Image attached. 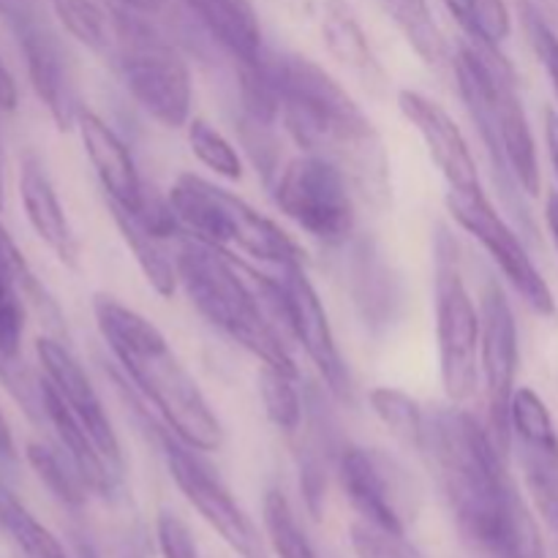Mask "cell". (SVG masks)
Returning a JSON list of instances; mask_svg holds the SVG:
<instances>
[{
	"label": "cell",
	"mask_w": 558,
	"mask_h": 558,
	"mask_svg": "<svg viewBox=\"0 0 558 558\" xmlns=\"http://www.w3.org/2000/svg\"><path fill=\"white\" fill-rule=\"evenodd\" d=\"M420 456L434 469L458 529L490 558H548L532 507L507 469L488 423L458 403L428 412Z\"/></svg>",
	"instance_id": "cell-1"
},
{
	"label": "cell",
	"mask_w": 558,
	"mask_h": 558,
	"mask_svg": "<svg viewBox=\"0 0 558 558\" xmlns=\"http://www.w3.org/2000/svg\"><path fill=\"white\" fill-rule=\"evenodd\" d=\"M281 101V123L303 153L330 158L374 210L392 202L390 158L368 114L319 63L294 52H267Z\"/></svg>",
	"instance_id": "cell-2"
},
{
	"label": "cell",
	"mask_w": 558,
	"mask_h": 558,
	"mask_svg": "<svg viewBox=\"0 0 558 558\" xmlns=\"http://www.w3.org/2000/svg\"><path fill=\"white\" fill-rule=\"evenodd\" d=\"M93 319L101 341L145 403L156 409L163 428L172 430L194 450H221V420L213 412L194 374L169 347L163 332L140 311L104 292L93 298Z\"/></svg>",
	"instance_id": "cell-3"
},
{
	"label": "cell",
	"mask_w": 558,
	"mask_h": 558,
	"mask_svg": "<svg viewBox=\"0 0 558 558\" xmlns=\"http://www.w3.org/2000/svg\"><path fill=\"white\" fill-rule=\"evenodd\" d=\"M174 243L180 287L189 294L196 314L240 349L254 354L262 365L300 379L292 352L276 325L267 319L265 305L259 303L262 294L245 281L238 262L189 234H180Z\"/></svg>",
	"instance_id": "cell-4"
},
{
	"label": "cell",
	"mask_w": 558,
	"mask_h": 558,
	"mask_svg": "<svg viewBox=\"0 0 558 558\" xmlns=\"http://www.w3.org/2000/svg\"><path fill=\"white\" fill-rule=\"evenodd\" d=\"M180 229L199 243L223 254H243L248 259L281 270L287 265H305V251L292 234L272 218L251 207L232 191L210 183L194 172L178 174L167 194Z\"/></svg>",
	"instance_id": "cell-5"
},
{
	"label": "cell",
	"mask_w": 558,
	"mask_h": 558,
	"mask_svg": "<svg viewBox=\"0 0 558 558\" xmlns=\"http://www.w3.org/2000/svg\"><path fill=\"white\" fill-rule=\"evenodd\" d=\"M109 16L114 41L107 60L118 71L129 96L163 129H185L194 104V82L183 54L153 25V14L112 0Z\"/></svg>",
	"instance_id": "cell-6"
},
{
	"label": "cell",
	"mask_w": 558,
	"mask_h": 558,
	"mask_svg": "<svg viewBox=\"0 0 558 558\" xmlns=\"http://www.w3.org/2000/svg\"><path fill=\"white\" fill-rule=\"evenodd\" d=\"M434 300L439 376L450 403H466L480 381V308L461 272L458 243L445 227L434 238Z\"/></svg>",
	"instance_id": "cell-7"
},
{
	"label": "cell",
	"mask_w": 558,
	"mask_h": 558,
	"mask_svg": "<svg viewBox=\"0 0 558 558\" xmlns=\"http://www.w3.org/2000/svg\"><path fill=\"white\" fill-rule=\"evenodd\" d=\"M272 202L311 240L327 248H347L357 232V191L330 158L300 153L278 169Z\"/></svg>",
	"instance_id": "cell-8"
},
{
	"label": "cell",
	"mask_w": 558,
	"mask_h": 558,
	"mask_svg": "<svg viewBox=\"0 0 558 558\" xmlns=\"http://www.w3.org/2000/svg\"><path fill=\"white\" fill-rule=\"evenodd\" d=\"M243 270L254 278L262 298L272 305V311L281 316L283 325L294 336V341L303 347L305 357L319 371L327 392L341 403H352V374H349L347 360H343L341 349H338V341L330 327V316H327L319 292H316L308 272H305V265H287L276 270V276H259V270L245 265Z\"/></svg>",
	"instance_id": "cell-9"
},
{
	"label": "cell",
	"mask_w": 558,
	"mask_h": 558,
	"mask_svg": "<svg viewBox=\"0 0 558 558\" xmlns=\"http://www.w3.org/2000/svg\"><path fill=\"white\" fill-rule=\"evenodd\" d=\"M445 205L447 213L452 216V221H456L469 238H474L483 245V251L490 256V262L499 267L505 281L515 289L518 298H521L534 314L543 316V319L556 316L558 305L554 289L545 281L539 267L534 265L532 254H529L521 234H518L515 229L507 223V218L496 210L494 202H490L488 194L483 191V185H480V189H447Z\"/></svg>",
	"instance_id": "cell-10"
},
{
	"label": "cell",
	"mask_w": 558,
	"mask_h": 558,
	"mask_svg": "<svg viewBox=\"0 0 558 558\" xmlns=\"http://www.w3.org/2000/svg\"><path fill=\"white\" fill-rule=\"evenodd\" d=\"M163 463L183 499L199 512L202 521L229 545L240 558H265V539L251 521L248 512L238 505L232 490L223 485L216 469L202 458V450L180 441L169 428H158Z\"/></svg>",
	"instance_id": "cell-11"
},
{
	"label": "cell",
	"mask_w": 558,
	"mask_h": 558,
	"mask_svg": "<svg viewBox=\"0 0 558 558\" xmlns=\"http://www.w3.org/2000/svg\"><path fill=\"white\" fill-rule=\"evenodd\" d=\"M3 20L14 33L16 47L25 60L27 80L49 118L60 131L76 129V118L85 104H82L80 87H76L74 65H71V54L63 38L47 20L38 0H16L5 11Z\"/></svg>",
	"instance_id": "cell-12"
},
{
	"label": "cell",
	"mask_w": 558,
	"mask_h": 558,
	"mask_svg": "<svg viewBox=\"0 0 558 558\" xmlns=\"http://www.w3.org/2000/svg\"><path fill=\"white\" fill-rule=\"evenodd\" d=\"M336 474L360 521L392 534H407L417 512V490L407 469L387 452L343 441L336 452Z\"/></svg>",
	"instance_id": "cell-13"
},
{
	"label": "cell",
	"mask_w": 558,
	"mask_h": 558,
	"mask_svg": "<svg viewBox=\"0 0 558 558\" xmlns=\"http://www.w3.org/2000/svg\"><path fill=\"white\" fill-rule=\"evenodd\" d=\"M521 336L512 303L499 281H488L480 300V374L488 407V428L505 456L512 452L510 407L518 390Z\"/></svg>",
	"instance_id": "cell-14"
},
{
	"label": "cell",
	"mask_w": 558,
	"mask_h": 558,
	"mask_svg": "<svg viewBox=\"0 0 558 558\" xmlns=\"http://www.w3.org/2000/svg\"><path fill=\"white\" fill-rule=\"evenodd\" d=\"M507 54L501 49L477 47V44L463 38L458 44L456 54H452V71H456V85L461 93V101L466 107L469 118H472L474 129H477L480 140H483L485 153L494 167L496 185L501 189L507 205L515 210V216L534 229L532 218H529L526 205H523V191L518 189L515 180L510 178L505 167V156H501V140H499V109H496V71L505 63Z\"/></svg>",
	"instance_id": "cell-15"
},
{
	"label": "cell",
	"mask_w": 558,
	"mask_h": 558,
	"mask_svg": "<svg viewBox=\"0 0 558 558\" xmlns=\"http://www.w3.org/2000/svg\"><path fill=\"white\" fill-rule=\"evenodd\" d=\"M510 430L534 510L558 534V430L548 403L532 387H518L512 396Z\"/></svg>",
	"instance_id": "cell-16"
},
{
	"label": "cell",
	"mask_w": 558,
	"mask_h": 558,
	"mask_svg": "<svg viewBox=\"0 0 558 558\" xmlns=\"http://www.w3.org/2000/svg\"><path fill=\"white\" fill-rule=\"evenodd\" d=\"M36 357L38 365H41V376L49 381V387L63 398V403L71 409V414L85 425V430L93 436L98 450L104 452L109 466L125 477L123 450H120V439L118 434H114V425L112 420H109L107 409H104L101 396H98L96 387H93L90 376H87V371L80 365V360L71 354V349L65 347L63 341H58V338L52 336L38 338Z\"/></svg>",
	"instance_id": "cell-17"
},
{
	"label": "cell",
	"mask_w": 558,
	"mask_h": 558,
	"mask_svg": "<svg viewBox=\"0 0 558 558\" xmlns=\"http://www.w3.org/2000/svg\"><path fill=\"white\" fill-rule=\"evenodd\" d=\"M398 109L425 142L430 161L447 180V189H480V169L461 125L439 101L425 93L403 87L398 90Z\"/></svg>",
	"instance_id": "cell-18"
},
{
	"label": "cell",
	"mask_w": 558,
	"mask_h": 558,
	"mask_svg": "<svg viewBox=\"0 0 558 558\" xmlns=\"http://www.w3.org/2000/svg\"><path fill=\"white\" fill-rule=\"evenodd\" d=\"M76 131H80L85 156L90 161L93 172H96L98 183H101L109 205H118L129 213H140L147 185L142 183L134 156H131L129 145L120 140L118 131L87 107H82L80 118H76Z\"/></svg>",
	"instance_id": "cell-19"
},
{
	"label": "cell",
	"mask_w": 558,
	"mask_h": 558,
	"mask_svg": "<svg viewBox=\"0 0 558 558\" xmlns=\"http://www.w3.org/2000/svg\"><path fill=\"white\" fill-rule=\"evenodd\" d=\"M349 292L360 319L374 336L390 330L401 311L403 294L401 281L376 240L354 238L349 243Z\"/></svg>",
	"instance_id": "cell-20"
},
{
	"label": "cell",
	"mask_w": 558,
	"mask_h": 558,
	"mask_svg": "<svg viewBox=\"0 0 558 558\" xmlns=\"http://www.w3.org/2000/svg\"><path fill=\"white\" fill-rule=\"evenodd\" d=\"M496 109H499V140L507 172L515 180L518 189L534 199L543 191L537 142H534L526 107L518 90V74L510 60H505L496 71Z\"/></svg>",
	"instance_id": "cell-21"
},
{
	"label": "cell",
	"mask_w": 558,
	"mask_h": 558,
	"mask_svg": "<svg viewBox=\"0 0 558 558\" xmlns=\"http://www.w3.org/2000/svg\"><path fill=\"white\" fill-rule=\"evenodd\" d=\"M27 303L41 311H54V303L27 267L20 245L0 223V360L5 363H16L22 352Z\"/></svg>",
	"instance_id": "cell-22"
},
{
	"label": "cell",
	"mask_w": 558,
	"mask_h": 558,
	"mask_svg": "<svg viewBox=\"0 0 558 558\" xmlns=\"http://www.w3.org/2000/svg\"><path fill=\"white\" fill-rule=\"evenodd\" d=\"M38 403H41V417L47 420L49 428L58 436V447L69 456V461L74 463L80 477L85 480L87 490L101 496V499H114V496H120L125 477L109 466V461L104 458V452L98 450V445L93 441V436L87 434L85 425L71 414V409L65 407L63 398L49 387V381L44 379V376L38 379Z\"/></svg>",
	"instance_id": "cell-23"
},
{
	"label": "cell",
	"mask_w": 558,
	"mask_h": 558,
	"mask_svg": "<svg viewBox=\"0 0 558 558\" xmlns=\"http://www.w3.org/2000/svg\"><path fill=\"white\" fill-rule=\"evenodd\" d=\"M20 202L36 238L58 256L60 265L76 270L80 267V240L71 229L69 216L60 205V196L49 180L47 169L36 156L22 158Z\"/></svg>",
	"instance_id": "cell-24"
},
{
	"label": "cell",
	"mask_w": 558,
	"mask_h": 558,
	"mask_svg": "<svg viewBox=\"0 0 558 558\" xmlns=\"http://www.w3.org/2000/svg\"><path fill=\"white\" fill-rule=\"evenodd\" d=\"M191 20L238 65L256 63L265 54L259 14L251 0H180Z\"/></svg>",
	"instance_id": "cell-25"
},
{
	"label": "cell",
	"mask_w": 558,
	"mask_h": 558,
	"mask_svg": "<svg viewBox=\"0 0 558 558\" xmlns=\"http://www.w3.org/2000/svg\"><path fill=\"white\" fill-rule=\"evenodd\" d=\"M319 33L332 60L357 74L365 85H385L387 76L371 49L368 36L347 0H325L319 14Z\"/></svg>",
	"instance_id": "cell-26"
},
{
	"label": "cell",
	"mask_w": 558,
	"mask_h": 558,
	"mask_svg": "<svg viewBox=\"0 0 558 558\" xmlns=\"http://www.w3.org/2000/svg\"><path fill=\"white\" fill-rule=\"evenodd\" d=\"M107 207L114 227H118L120 238H123V243L129 245L136 267H140L142 276H145L147 287L163 300L174 298V292H178L180 287V276H178V262H174V254L167 248L169 240L153 234L140 218L131 216V213L123 210V207L109 205V202Z\"/></svg>",
	"instance_id": "cell-27"
},
{
	"label": "cell",
	"mask_w": 558,
	"mask_h": 558,
	"mask_svg": "<svg viewBox=\"0 0 558 558\" xmlns=\"http://www.w3.org/2000/svg\"><path fill=\"white\" fill-rule=\"evenodd\" d=\"M385 9L425 65L439 69L452 60L450 44L436 25L428 0H385Z\"/></svg>",
	"instance_id": "cell-28"
},
{
	"label": "cell",
	"mask_w": 558,
	"mask_h": 558,
	"mask_svg": "<svg viewBox=\"0 0 558 558\" xmlns=\"http://www.w3.org/2000/svg\"><path fill=\"white\" fill-rule=\"evenodd\" d=\"M0 532L27 558H69L63 543L5 485H0Z\"/></svg>",
	"instance_id": "cell-29"
},
{
	"label": "cell",
	"mask_w": 558,
	"mask_h": 558,
	"mask_svg": "<svg viewBox=\"0 0 558 558\" xmlns=\"http://www.w3.org/2000/svg\"><path fill=\"white\" fill-rule=\"evenodd\" d=\"M371 412L379 417V423L390 430L392 439L403 441L412 450H423L425 430H428V412L417 398L398 387H374L368 392Z\"/></svg>",
	"instance_id": "cell-30"
},
{
	"label": "cell",
	"mask_w": 558,
	"mask_h": 558,
	"mask_svg": "<svg viewBox=\"0 0 558 558\" xmlns=\"http://www.w3.org/2000/svg\"><path fill=\"white\" fill-rule=\"evenodd\" d=\"M52 9L54 20L60 22L65 33L82 47L90 52L101 54L104 60L112 52V16H109V5L104 9L96 0H47Z\"/></svg>",
	"instance_id": "cell-31"
},
{
	"label": "cell",
	"mask_w": 558,
	"mask_h": 558,
	"mask_svg": "<svg viewBox=\"0 0 558 558\" xmlns=\"http://www.w3.org/2000/svg\"><path fill=\"white\" fill-rule=\"evenodd\" d=\"M25 458L31 463V469L36 472V477L41 480L44 488L60 501V505L71 507H82L87 501V485L85 480L80 477V472L74 469V463L69 461L60 447L47 445V441H31L25 447Z\"/></svg>",
	"instance_id": "cell-32"
},
{
	"label": "cell",
	"mask_w": 558,
	"mask_h": 558,
	"mask_svg": "<svg viewBox=\"0 0 558 558\" xmlns=\"http://www.w3.org/2000/svg\"><path fill=\"white\" fill-rule=\"evenodd\" d=\"M463 38L477 47L501 49L512 33V14L505 0H445Z\"/></svg>",
	"instance_id": "cell-33"
},
{
	"label": "cell",
	"mask_w": 558,
	"mask_h": 558,
	"mask_svg": "<svg viewBox=\"0 0 558 558\" xmlns=\"http://www.w3.org/2000/svg\"><path fill=\"white\" fill-rule=\"evenodd\" d=\"M256 390H259L262 407L267 420L283 434H298L305 423V401L298 390V379L283 371L262 365L256 376Z\"/></svg>",
	"instance_id": "cell-34"
},
{
	"label": "cell",
	"mask_w": 558,
	"mask_h": 558,
	"mask_svg": "<svg viewBox=\"0 0 558 558\" xmlns=\"http://www.w3.org/2000/svg\"><path fill=\"white\" fill-rule=\"evenodd\" d=\"M262 515H265L267 543L272 545L278 558H319L281 490H267Z\"/></svg>",
	"instance_id": "cell-35"
},
{
	"label": "cell",
	"mask_w": 558,
	"mask_h": 558,
	"mask_svg": "<svg viewBox=\"0 0 558 558\" xmlns=\"http://www.w3.org/2000/svg\"><path fill=\"white\" fill-rule=\"evenodd\" d=\"M189 134V147L196 156L202 167L216 172L223 180H240L243 178V158H240L238 147L205 118H191L185 125Z\"/></svg>",
	"instance_id": "cell-36"
},
{
	"label": "cell",
	"mask_w": 558,
	"mask_h": 558,
	"mask_svg": "<svg viewBox=\"0 0 558 558\" xmlns=\"http://www.w3.org/2000/svg\"><path fill=\"white\" fill-rule=\"evenodd\" d=\"M521 22L523 31H526L529 47L537 54L539 65L545 69V76L550 82V90H554L556 109H558V33L550 27V22L545 20L543 11L534 3L523 0L521 3Z\"/></svg>",
	"instance_id": "cell-37"
},
{
	"label": "cell",
	"mask_w": 558,
	"mask_h": 558,
	"mask_svg": "<svg viewBox=\"0 0 558 558\" xmlns=\"http://www.w3.org/2000/svg\"><path fill=\"white\" fill-rule=\"evenodd\" d=\"M349 539H352V548L357 558H425L409 543L407 534L385 532V529L371 526L365 521L354 523Z\"/></svg>",
	"instance_id": "cell-38"
},
{
	"label": "cell",
	"mask_w": 558,
	"mask_h": 558,
	"mask_svg": "<svg viewBox=\"0 0 558 558\" xmlns=\"http://www.w3.org/2000/svg\"><path fill=\"white\" fill-rule=\"evenodd\" d=\"M156 543L161 558H205L189 523L169 507L158 510Z\"/></svg>",
	"instance_id": "cell-39"
},
{
	"label": "cell",
	"mask_w": 558,
	"mask_h": 558,
	"mask_svg": "<svg viewBox=\"0 0 558 558\" xmlns=\"http://www.w3.org/2000/svg\"><path fill=\"white\" fill-rule=\"evenodd\" d=\"M118 558H153V543L150 534L142 526H134L129 534H125L123 545H120Z\"/></svg>",
	"instance_id": "cell-40"
},
{
	"label": "cell",
	"mask_w": 558,
	"mask_h": 558,
	"mask_svg": "<svg viewBox=\"0 0 558 558\" xmlns=\"http://www.w3.org/2000/svg\"><path fill=\"white\" fill-rule=\"evenodd\" d=\"M16 107H20V87H16L14 76L0 60V114L16 112Z\"/></svg>",
	"instance_id": "cell-41"
},
{
	"label": "cell",
	"mask_w": 558,
	"mask_h": 558,
	"mask_svg": "<svg viewBox=\"0 0 558 558\" xmlns=\"http://www.w3.org/2000/svg\"><path fill=\"white\" fill-rule=\"evenodd\" d=\"M545 145H548L550 167H554L556 183H558V109H545Z\"/></svg>",
	"instance_id": "cell-42"
},
{
	"label": "cell",
	"mask_w": 558,
	"mask_h": 558,
	"mask_svg": "<svg viewBox=\"0 0 558 558\" xmlns=\"http://www.w3.org/2000/svg\"><path fill=\"white\" fill-rule=\"evenodd\" d=\"M16 461V445L11 436L9 420H5L3 409H0V466H11Z\"/></svg>",
	"instance_id": "cell-43"
},
{
	"label": "cell",
	"mask_w": 558,
	"mask_h": 558,
	"mask_svg": "<svg viewBox=\"0 0 558 558\" xmlns=\"http://www.w3.org/2000/svg\"><path fill=\"white\" fill-rule=\"evenodd\" d=\"M545 227H548V234L558 254V191H548V196H545Z\"/></svg>",
	"instance_id": "cell-44"
},
{
	"label": "cell",
	"mask_w": 558,
	"mask_h": 558,
	"mask_svg": "<svg viewBox=\"0 0 558 558\" xmlns=\"http://www.w3.org/2000/svg\"><path fill=\"white\" fill-rule=\"evenodd\" d=\"M114 3H123L129 5V9L145 11V14H161V11L167 9L169 0H114Z\"/></svg>",
	"instance_id": "cell-45"
},
{
	"label": "cell",
	"mask_w": 558,
	"mask_h": 558,
	"mask_svg": "<svg viewBox=\"0 0 558 558\" xmlns=\"http://www.w3.org/2000/svg\"><path fill=\"white\" fill-rule=\"evenodd\" d=\"M5 202V150H3V134H0V210Z\"/></svg>",
	"instance_id": "cell-46"
},
{
	"label": "cell",
	"mask_w": 558,
	"mask_h": 558,
	"mask_svg": "<svg viewBox=\"0 0 558 558\" xmlns=\"http://www.w3.org/2000/svg\"><path fill=\"white\" fill-rule=\"evenodd\" d=\"M76 558H98V554L87 539H76Z\"/></svg>",
	"instance_id": "cell-47"
},
{
	"label": "cell",
	"mask_w": 558,
	"mask_h": 558,
	"mask_svg": "<svg viewBox=\"0 0 558 558\" xmlns=\"http://www.w3.org/2000/svg\"><path fill=\"white\" fill-rule=\"evenodd\" d=\"M14 3H16V0H0V16H3L5 11H9Z\"/></svg>",
	"instance_id": "cell-48"
}]
</instances>
